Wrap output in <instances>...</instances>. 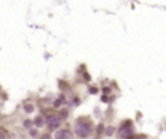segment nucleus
<instances>
[{
    "label": "nucleus",
    "instance_id": "3",
    "mask_svg": "<svg viewBox=\"0 0 166 139\" xmlns=\"http://www.w3.org/2000/svg\"><path fill=\"white\" fill-rule=\"evenodd\" d=\"M134 134V130H132V126L130 125L129 122L126 124V125H123L121 129H119V135H121L122 138H131Z\"/></svg>",
    "mask_w": 166,
    "mask_h": 139
},
{
    "label": "nucleus",
    "instance_id": "7",
    "mask_svg": "<svg viewBox=\"0 0 166 139\" xmlns=\"http://www.w3.org/2000/svg\"><path fill=\"white\" fill-rule=\"evenodd\" d=\"M130 139H146L144 135H135V137H131Z\"/></svg>",
    "mask_w": 166,
    "mask_h": 139
},
{
    "label": "nucleus",
    "instance_id": "1",
    "mask_svg": "<svg viewBox=\"0 0 166 139\" xmlns=\"http://www.w3.org/2000/svg\"><path fill=\"white\" fill-rule=\"evenodd\" d=\"M75 134L78 135L79 138H87L88 135H91L92 133V125H91L90 120L86 119H79L75 124Z\"/></svg>",
    "mask_w": 166,
    "mask_h": 139
},
{
    "label": "nucleus",
    "instance_id": "4",
    "mask_svg": "<svg viewBox=\"0 0 166 139\" xmlns=\"http://www.w3.org/2000/svg\"><path fill=\"white\" fill-rule=\"evenodd\" d=\"M56 139H73V134L69 130H61L56 134Z\"/></svg>",
    "mask_w": 166,
    "mask_h": 139
},
{
    "label": "nucleus",
    "instance_id": "6",
    "mask_svg": "<svg viewBox=\"0 0 166 139\" xmlns=\"http://www.w3.org/2000/svg\"><path fill=\"white\" fill-rule=\"evenodd\" d=\"M33 109H34V107L33 106H30V104H27V106H25V111L26 112H33Z\"/></svg>",
    "mask_w": 166,
    "mask_h": 139
},
{
    "label": "nucleus",
    "instance_id": "14",
    "mask_svg": "<svg viewBox=\"0 0 166 139\" xmlns=\"http://www.w3.org/2000/svg\"><path fill=\"white\" fill-rule=\"evenodd\" d=\"M0 139H5V138H4V134H3L1 131H0Z\"/></svg>",
    "mask_w": 166,
    "mask_h": 139
},
{
    "label": "nucleus",
    "instance_id": "9",
    "mask_svg": "<svg viewBox=\"0 0 166 139\" xmlns=\"http://www.w3.org/2000/svg\"><path fill=\"white\" fill-rule=\"evenodd\" d=\"M40 139H51V137H49L48 134H44V135H42Z\"/></svg>",
    "mask_w": 166,
    "mask_h": 139
},
{
    "label": "nucleus",
    "instance_id": "8",
    "mask_svg": "<svg viewBox=\"0 0 166 139\" xmlns=\"http://www.w3.org/2000/svg\"><path fill=\"white\" fill-rule=\"evenodd\" d=\"M113 130H114L113 127H108V130H107L108 133H107V134H108V135H112V134H113Z\"/></svg>",
    "mask_w": 166,
    "mask_h": 139
},
{
    "label": "nucleus",
    "instance_id": "11",
    "mask_svg": "<svg viewBox=\"0 0 166 139\" xmlns=\"http://www.w3.org/2000/svg\"><path fill=\"white\" fill-rule=\"evenodd\" d=\"M30 133H31V135H33V137H35V135H37V131H34V130H31Z\"/></svg>",
    "mask_w": 166,
    "mask_h": 139
},
{
    "label": "nucleus",
    "instance_id": "13",
    "mask_svg": "<svg viewBox=\"0 0 166 139\" xmlns=\"http://www.w3.org/2000/svg\"><path fill=\"white\" fill-rule=\"evenodd\" d=\"M25 126L29 127V126H30V121H26V122H25Z\"/></svg>",
    "mask_w": 166,
    "mask_h": 139
},
{
    "label": "nucleus",
    "instance_id": "5",
    "mask_svg": "<svg viewBox=\"0 0 166 139\" xmlns=\"http://www.w3.org/2000/svg\"><path fill=\"white\" fill-rule=\"evenodd\" d=\"M35 125L37 126H43V119H42L40 116L35 119Z\"/></svg>",
    "mask_w": 166,
    "mask_h": 139
},
{
    "label": "nucleus",
    "instance_id": "10",
    "mask_svg": "<svg viewBox=\"0 0 166 139\" xmlns=\"http://www.w3.org/2000/svg\"><path fill=\"white\" fill-rule=\"evenodd\" d=\"M60 103H61V99H57V101L55 102V106L57 107V106H60Z\"/></svg>",
    "mask_w": 166,
    "mask_h": 139
},
{
    "label": "nucleus",
    "instance_id": "2",
    "mask_svg": "<svg viewBox=\"0 0 166 139\" xmlns=\"http://www.w3.org/2000/svg\"><path fill=\"white\" fill-rule=\"evenodd\" d=\"M45 122H47V126L49 129H57V127L61 125V117L57 115H49L45 119Z\"/></svg>",
    "mask_w": 166,
    "mask_h": 139
},
{
    "label": "nucleus",
    "instance_id": "12",
    "mask_svg": "<svg viewBox=\"0 0 166 139\" xmlns=\"http://www.w3.org/2000/svg\"><path fill=\"white\" fill-rule=\"evenodd\" d=\"M91 93H92V94H95V93H96V89H95V88H91Z\"/></svg>",
    "mask_w": 166,
    "mask_h": 139
}]
</instances>
